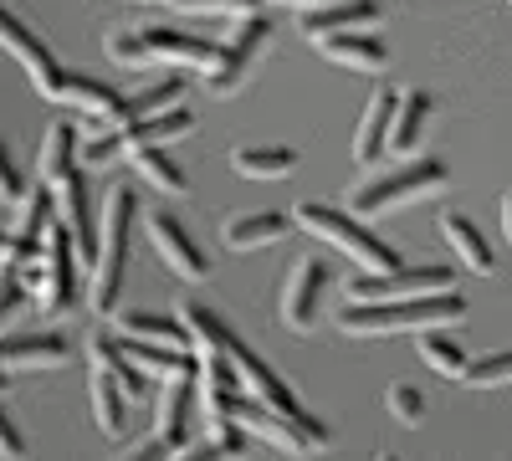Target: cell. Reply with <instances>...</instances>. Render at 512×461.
Returning a JSON list of instances; mask_svg holds the SVG:
<instances>
[{"label":"cell","mask_w":512,"mask_h":461,"mask_svg":"<svg viewBox=\"0 0 512 461\" xmlns=\"http://www.w3.org/2000/svg\"><path fill=\"white\" fill-rule=\"evenodd\" d=\"M466 318L461 292H420V298H354L333 313V328L349 339H384V333H425Z\"/></svg>","instance_id":"cell-1"},{"label":"cell","mask_w":512,"mask_h":461,"mask_svg":"<svg viewBox=\"0 0 512 461\" xmlns=\"http://www.w3.org/2000/svg\"><path fill=\"white\" fill-rule=\"evenodd\" d=\"M52 221H57V195H52V185L26 190V200L16 205V226L6 231V246H0V267H21V262L41 257V241H47Z\"/></svg>","instance_id":"cell-8"},{"label":"cell","mask_w":512,"mask_h":461,"mask_svg":"<svg viewBox=\"0 0 512 461\" xmlns=\"http://www.w3.org/2000/svg\"><path fill=\"white\" fill-rule=\"evenodd\" d=\"M77 164H82V129H72V123H52L47 139H41V154H36L41 185H62Z\"/></svg>","instance_id":"cell-19"},{"label":"cell","mask_w":512,"mask_h":461,"mask_svg":"<svg viewBox=\"0 0 512 461\" xmlns=\"http://www.w3.org/2000/svg\"><path fill=\"white\" fill-rule=\"evenodd\" d=\"M333 277H328V267L318 262V257H303L292 267V277H287V287H282V323L292 328V333H308L313 323H318V308H323V287H328Z\"/></svg>","instance_id":"cell-14"},{"label":"cell","mask_w":512,"mask_h":461,"mask_svg":"<svg viewBox=\"0 0 512 461\" xmlns=\"http://www.w3.org/2000/svg\"><path fill=\"white\" fill-rule=\"evenodd\" d=\"M21 451H26V441H21L16 421L6 415V405H0V456H21Z\"/></svg>","instance_id":"cell-34"},{"label":"cell","mask_w":512,"mask_h":461,"mask_svg":"<svg viewBox=\"0 0 512 461\" xmlns=\"http://www.w3.org/2000/svg\"><path fill=\"white\" fill-rule=\"evenodd\" d=\"M128 159H134L139 180H149L154 190H164V195H185V190H190L185 170H180V164H175V159L164 154V144H154V149H134Z\"/></svg>","instance_id":"cell-27"},{"label":"cell","mask_w":512,"mask_h":461,"mask_svg":"<svg viewBox=\"0 0 512 461\" xmlns=\"http://www.w3.org/2000/svg\"><path fill=\"white\" fill-rule=\"evenodd\" d=\"M0 246H6V231H0Z\"/></svg>","instance_id":"cell-38"},{"label":"cell","mask_w":512,"mask_h":461,"mask_svg":"<svg viewBox=\"0 0 512 461\" xmlns=\"http://www.w3.org/2000/svg\"><path fill=\"white\" fill-rule=\"evenodd\" d=\"M507 6H512V0H507Z\"/></svg>","instance_id":"cell-39"},{"label":"cell","mask_w":512,"mask_h":461,"mask_svg":"<svg viewBox=\"0 0 512 461\" xmlns=\"http://www.w3.org/2000/svg\"><path fill=\"white\" fill-rule=\"evenodd\" d=\"M379 21H384L379 0H328V6L297 11V26H303L308 41L333 36V31H354V26H379Z\"/></svg>","instance_id":"cell-17"},{"label":"cell","mask_w":512,"mask_h":461,"mask_svg":"<svg viewBox=\"0 0 512 461\" xmlns=\"http://www.w3.org/2000/svg\"><path fill=\"white\" fill-rule=\"evenodd\" d=\"M502 236H507V246H512V190L502 195Z\"/></svg>","instance_id":"cell-35"},{"label":"cell","mask_w":512,"mask_h":461,"mask_svg":"<svg viewBox=\"0 0 512 461\" xmlns=\"http://www.w3.org/2000/svg\"><path fill=\"white\" fill-rule=\"evenodd\" d=\"M0 354L11 369H57L72 349L62 333H11V339H0Z\"/></svg>","instance_id":"cell-20"},{"label":"cell","mask_w":512,"mask_h":461,"mask_svg":"<svg viewBox=\"0 0 512 461\" xmlns=\"http://www.w3.org/2000/svg\"><path fill=\"white\" fill-rule=\"evenodd\" d=\"M47 98L77 108L88 123H113V113L123 108V93L108 88V82H98V77H88V72H62V77H57V88H52Z\"/></svg>","instance_id":"cell-15"},{"label":"cell","mask_w":512,"mask_h":461,"mask_svg":"<svg viewBox=\"0 0 512 461\" xmlns=\"http://www.w3.org/2000/svg\"><path fill=\"white\" fill-rule=\"evenodd\" d=\"M461 385H472V390H497V385H512V349H502V354H482V359H466V369H461Z\"/></svg>","instance_id":"cell-29"},{"label":"cell","mask_w":512,"mask_h":461,"mask_svg":"<svg viewBox=\"0 0 512 461\" xmlns=\"http://www.w3.org/2000/svg\"><path fill=\"white\" fill-rule=\"evenodd\" d=\"M451 267H395V272H359L349 282V298H420V292H446Z\"/></svg>","instance_id":"cell-12"},{"label":"cell","mask_w":512,"mask_h":461,"mask_svg":"<svg viewBox=\"0 0 512 461\" xmlns=\"http://www.w3.org/2000/svg\"><path fill=\"white\" fill-rule=\"evenodd\" d=\"M395 103L400 93L395 88H379L359 118V134H354V159L364 164V170H374V164L390 154V123H395Z\"/></svg>","instance_id":"cell-18"},{"label":"cell","mask_w":512,"mask_h":461,"mask_svg":"<svg viewBox=\"0 0 512 461\" xmlns=\"http://www.w3.org/2000/svg\"><path fill=\"white\" fill-rule=\"evenodd\" d=\"M123 380L108 369V364H98L93 359V415H98V431L103 436H123L128 431V405H123Z\"/></svg>","instance_id":"cell-25"},{"label":"cell","mask_w":512,"mask_h":461,"mask_svg":"<svg viewBox=\"0 0 512 461\" xmlns=\"http://www.w3.org/2000/svg\"><path fill=\"white\" fill-rule=\"evenodd\" d=\"M441 236H446V246L456 251V262H461L466 272H477V277H492V272H497V257H492L487 236L466 221V216L446 211V216H441Z\"/></svg>","instance_id":"cell-22"},{"label":"cell","mask_w":512,"mask_h":461,"mask_svg":"<svg viewBox=\"0 0 512 461\" xmlns=\"http://www.w3.org/2000/svg\"><path fill=\"white\" fill-rule=\"evenodd\" d=\"M6 380H11V364H6V354H0V390H6Z\"/></svg>","instance_id":"cell-37"},{"label":"cell","mask_w":512,"mask_h":461,"mask_svg":"<svg viewBox=\"0 0 512 461\" xmlns=\"http://www.w3.org/2000/svg\"><path fill=\"white\" fill-rule=\"evenodd\" d=\"M0 47H6L21 67H26V77H31V88L47 98L52 88H57V77H62V67H57V57H52V47L41 41L21 16H11L6 6H0Z\"/></svg>","instance_id":"cell-11"},{"label":"cell","mask_w":512,"mask_h":461,"mask_svg":"<svg viewBox=\"0 0 512 461\" xmlns=\"http://www.w3.org/2000/svg\"><path fill=\"white\" fill-rule=\"evenodd\" d=\"M292 226H303L308 236L328 241L333 251H344L359 272H395V267H400V251L384 241V236H374V231L364 226V216H349V211H338V205L297 200V205H292Z\"/></svg>","instance_id":"cell-4"},{"label":"cell","mask_w":512,"mask_h":461,"mask_svg":"<svg viewBox=\"0 0 512 461\" xmlns=\"http://www.w3.org/2000/svg\"><path fill=\"white\" fill-rule=\"evenodd\" d=\"M108 57L118 67H180V72H210L221 57V41H205L175 26H128V31H108Z\"/></svg>","instance_id":"cell-3"},{"label":"cell","mask_w":512,"mask_h":461,"mask_svg":"<svg viewBox=\"0 0 512 461\" xmlns=\"http://www.w3.org/2000/svg\"><path fill=\"white\" fill-rule=\"evenodd\" d=\"M52 195H57V221L67 226V236H72V246H77V262L93 267V257H98V226H93V200H88L82 164H77L62 185H52Z\"/></svg>","instance_id":"cell-13"},{"label":"cell","mask_w":512,"mask_h":461,"mask_svg":"<svg viewBox=\"0 0 512 461\" xmlns=\"http://www.w3.org/2000/svg\"><path fill=\"white\" fill-rule=\"evenodd\" d=\"M446 185H451V170L441 159H410V164H400V170H374L369 180H359L349 190V211L354 216H390V211H400V205L425 200V195H436Z\"/></svg>","instance_id":"cell-5"},{"label":"cell","mask_w":512,"mask_h":461,"mask_svg":"<svg viewBox=\"0 0 512 461\" xmlns=\"http://www.w3.org/2000/svg\"><path fill=\"white\" fill-rule=\"evenodd\" d=\"M287 231H292V216H282V211H256V216L226 221V226H221V241H226L231 251H262V246L282 241Z\"/></svg>","instance_id":"cell-23"},{"label":"cell","mask_w":512,"mask_h":461,"mask_svg":"<svg viewBox=\"0 0 512 461\" xmlns=\"http://www.w3.org/2000/svg\"><path fill=\"white\" fill-rule=\"evenodd\" d=\"M420 359L431 364L436 374H446V380H461V369H466V349L456 339H441L436 328L420 333Z\"/></svg>","instance_id":"cell-28"},{"label":"cell","mask_w":512,"mask_h":461,"mask_svg":"<svg viewBox=\"0 0 512 461\" xmlns=\"http://www.w3.org/2000/svg\"><path fill=\"white\" fill-rule=\"evenodd\" d=\"M134 221H139V195L134 185L113 180L103 195V221H98V257H93V287L88 303L98 313H113L123 298V277H128V257H134Z\"/></svg>","instance_id":"cell-2"},{"label":"cell","mask_w":512,"mask_h":461,"mask_svg":"<svg viewBox=\"0 0 512 461\" xmlns=\"http://www.w3.org/2000/svg\"><path fill=\"white\" fill-rule=\"evenodd\" d=\"M318 52H323L333 67H354V72H384V67H390V47L374 36V26H354V31L318 36Z\"/></svg>","instance_id":"cell-16"},{"label":"cell","mask_w":512,"mask_h":461,"mask_svg":"<svg viewBox=\"0 0 512 461\" xmlns=\"http://www.w3.org/2000/svg\"><path fill=\"white\" fill-rule=\"evenodd\" d=\"M384 405H390V415H395V421H405V426H420L425 421V395L415 385H390Z\"/></svg>","instance_id":"cell-32"},{"label":"cell","mask_w":512,"mask_h":461,"mask_svg":"<svg viewBox=\"0 0 512 461\" xmlns=\"http://www.w3.org/2000/svg\"><path fill=\"white\" fill-rule=\"evenodd\" d=\"M31 303V292H26V277L21 267H0V333H6L11 318H21Z\"/></svg>","instance_id":"cell-30"},{"label":"cell","mask_w":512,"mask_h":461,"mask_svg":"<svg viewBox=\"0 0 512 461\" xmlns=\"http://www.w3.org/2000/svg\"><path fill=\"white\" fill-rule=\"evenodd\" d=\"M272 6H297V11H313V6H328V0H272Z\"/></svg>","instance_id":"cell-36"},{"label":"cell","mask_w":512,"mask_h":461,"mask_svg":"<svg viewBox=\"0 0 512 461\" xmlns=\"http://www.w3.org/2000/svg\"><path fill=\"white\" fill-rule=\"evenodd\" d=\"M267 41H272V21L256 11V16H241V21H231V36L221 41V57H216V67L205 72V88L216 93V98H231V93H241L246 82H251V72L262 67V57H267Z\"/></svg>","instance_id":"cell-7"},{"label":"cell","mask_w":512,"mask_h":461,"mask_svg":"<svg viewBox=\"0 0 512 461\" xmlns=\"http://www.w3.org/2000/svg\"><path fill=\"white\" fill-rule=\"evenodd\" d=\"M77 246H72V236H67V226L62 221H52V231H47V241H41V257H31V262H21V277H26V287L36 292V313H47V318H57V313H67L72 303H77Z\"/></svg>","instance_id":"cell-6"},{"label":"cell","mask_w":512,"mask_h":461,"mask_svg":"<svg viewBox=\"0 0 512 461\" xmlns=\"http://www.w3.org/2000/svg\"><path fill=\"white\" fill-rule=\"evenodd\" d=\"M149 241H154V251L169 262V272H180L185 282H205L210 272H216V262L205 257V246L185 231V221L180 216H169V211H149Z\"/></svg>","instance_id":"cell-9"},{"label":"cell","mask_w":512,"mask_h":461,"mask_svg":"<svg viewBox=\"0 0 512 461\" xmlns=\"http://www.w3.org/2000/svg\"><path fill=\"white\" fill-rule=\"evenodd\" d=\"M169 6H180L190 16H231V21H241V16L262 11V0H169Z\"/></svg>","instance_id":"cell-31"},{"label":"cell","mask_w":512,"mask_h":461,"mask_svg":"<svg viewBox=\"0 0 512 461\" xmlns=\"http://www.w3.org/2000/svg\"><path fill=\"white\" fill-rule=\"evenodd\" d=\"M231 170L246 180H282L297 170V149L287 144H241L231 149Z\"/></svg>","instance_id":"cell-24"},{"label":"cell","mask_w":512,"mask_h":461,"mask_svg":"<svg viewBox=\"0 0 512 461\" xmlns=\"http://www.w3.org/2000/svg\"><path fill=\"white\" fill-rule=\"evenodd\" d=\"M113 333H128V339H159V344H185L190 349V328L185 318H164V313H144V308H128L113 318Z\"/></svg>","instance_id":"cell-26"},{"label":"cell","mask_w":512,"mask_h":461,"mask_svg":"<svg viewBox=\"0 0 512 461\" xmlns=\"http://www.w3.org/2000/svg\"><path fill=\"white\" fill-rule=\"evenodd\" d=\"M436 113V98L425 88H405L400 103H395V123H390V149L395 154H415L420 139H425V123Z\"/></svg>","instance_id":"cell-21"},{"label":"cell","mask_w":512,"mask_h":461,"mask_svg":"<svg viewBox=\"0 0 512 461\" xmlns=\"http://www.w3.org/2000/svg\"><path fill=\"white\" fill-rule=\"evenodd\" d=\"M195 405H200L195 374H169V380H164V395H159V421H154V436L164 441L169 456H185V451H190Z\"/></svg>","instance_id":"cell-10"},{"label":"cell","mask_w":512,"mask_h":461,"mask_svg":"<svg viewBox=\"0 0 512 461\" xmlns=\"http://www.w3.org/2000/svg\"><path fill=\"white\" fill-rule=\"evenodd\" d=\"M21 200H26V180H21V170H16L6 139H0V205H21Z\"/></svg>","instance_id":"cell-33"}]
</instances>
